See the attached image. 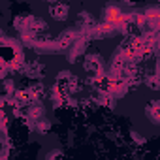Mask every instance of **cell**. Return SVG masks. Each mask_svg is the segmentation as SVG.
I'll return each instance as SVG.
<instances>
[{
    "label": "cell",
    "mask_w": 160,
    "mask_h": 160,
    "mask_svg": "<svg viewBox=\"0 0 160 160\" xmlns=\"http://www.w3.org/2000/svg\"><path fill=\"white\" fill-rule=\"evenodd\" d=\"M51 15H53V17H57V19H66L68 10H66V6H62V4H57V6H53V8H51Z\"/></svg>",
    "instance_id": "obj_1"
}]
</instances>
